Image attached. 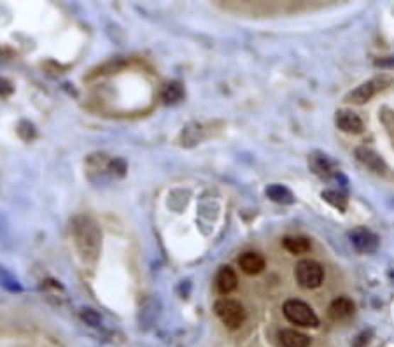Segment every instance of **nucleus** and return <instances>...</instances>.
<instances>
[{"label":"nucleus","mask_w":394,"mask_h":347,"mask_svg":"<svg viewBox=\"0 0 394 347\" xmlns=\"http://www.w3.org/2000/svg\"><path fill=\"white\" fill-rule=\"evenodd\" d=\"M72 235L81 258L88 263L95 262L102 247V232L95 220L89 216H77L72 223Z\"/></svg>","instance_id":"f257e3e1"},{"label":"nucleus","mask_w":394,"mask_h":347,"mask_svg":"<svg viewBox=\"0 0 394 347\" xmlns=\"http://www.w3.org/2000/svg\"><path fill=\"white\" fill-rule=\"evenodd\" d=\"M284 316L289 323L292 324H298V326L303 328H317L319 326V318L317 314L312 311L310 305H307L305 301L302 300H288L283 307Z\"/></svg>","instance_id":"f03ea898"},{"label":"nucleus","mask_w":394,"mask_h":347,"mask_svg":"<svg viewBox=\"0 0 394 347\" xmlns=\"http://www.w3.org/2000/svg\"><path fill=\"white\" fill-rule=\"evenodd\" d=\"M214 311H216L217 318L221 319V323L224 326L236 330L246 321V309L240 301L231 300V298H223V300H217L214 305Z\"/></svg>","instance_id":"7ed1b4c3"},{"label":"nucleus","mask_w":394,"mask_h":347,"mask_svg":"<svg viewBox=\"0 0 394 347\" xmlns=\"http://www.w3.org/2000/svg\"><path fill=\"white\" fill-rule=\"evenodd\" d=\"M295 277L302 288L315 289L322 284L324 279V269L315 260H302L295 269Z\"/></svg>","instance_id":"20e7f679"},{"label":"nucleus","mask_w":394,"mask_h":347,"mask_svg":"<svg viewBox=\"0 0 394 347\" xmlns=\"http://www.w3.org/2000/svg\"><path fill=\"white\" fill-rule=\"evenodd\" d=\"M389 85H391V79H389L388 75L373 78V79H370V81L363 82L361 86H358L354 92L349 93V95L345 97V100L352 102V104H365V102L370 100L375 93L381 92V90H384L385 86H389Z\"/></svg>","instance_id":"39448f33"},{"label":"nucleus","mask_w":394,"mask_h":347,"mask_svg":"<svg viewBox=\"0 0 394 347\" xmlns=\"http://www.w3.org/2000/svg\"><path fill=\"white\" fill-rule=\"evenodd\" d=\"M335 122H336V127H339L341 132H347V134H361L363 128H365L363 119L359 118L356 112L347 111V109L336 112Z\"/></svg>","instance_id":"423d86ee"},{"label":"nucleus","mask_w":394,"mask_h":347,"mask_svg":"<svg viewBox=\"0 0 394 347\" xmlns=\"http://www.w3.org/2000/svg\"><path fill=\"white\" fill-rule=\"evenodd\" d=\"M351 242L354 244V247L361 252H371L377 249L378 239L375 233H371L366 228H356L351 232Z\"/></svg>","instance_id":"0eeeda50"},{"label":"nucleus","mask_w":394,"mask_h":347,"mask_svg":"<svg viewBox=\"0 0 394 347\" xmlns=\"http://www.w3.org/2000/svg\"><path fill=\"white\" fill-rule=\"evenodd\" d=\"M354 314V301L347 297H339L329 304L328 316L333 321H344Z\"/></svg>","instance_id":"6e6552de"},{"label":"nucleus","mask_w":394,"mask_h":347,"mask_svg":"<svg viewBox=\"0 0 394 347\" xmlns=\"http://www.w3.org/2000/svg\"><path fill=\"white\" fill-rule=\"evenodd\" d=\"M239 286V279H236L235 270L231 267H223L216 275V288L221 295H230L235 292Z\"/></svg>","instance_id":"1a4fd4ad"},{"label":"nucleus","mask_w":394,"mask_h":347,"mask_svg":"<svg viewBox=\"0 0 394 347\" xmlns=\"http://www.w3.org/2000/svg\"><path fill=\"white\" fill-rule=\"evenodd\" d=\"M239 265L242 269V272H246L247 275H256L265 269V258L261 255H258V252L247 251L243 255H240Z\"/></svg>","instance_id":"9d476101"},{"label":"nucleus","mask_w":394,"mask_h":347,"mask_svg":"<svg viewBox=\"0 0 394 347\" xmlns=\"http://www.w3.org/2000/svg\"><path fill=\"white\" fill-rule=\"evenodd\" d=\"M280 347H309L310 337L305 333H300L296 330H283L279 333Z\"/></svg>","instance_id":"9b49d317"},{"label":"nucleus","mask_w":394,"mask_h":347,"mask_svg":"<svg viewBox=\"0 0 394 347\" xmlns=\"http://www.w3.org/2000/svg\"><path fill=\"white\" fill-rule=\"evenodd\" d=\"M356 154H358L359 160H361L363 164L366 165V167H370L371 171H375V172H384L385 171L384 161H382L381 156H377L373 151H370L366 148H359L358 151H356Z\"/></svg>","instance_id":"f8f14e48"},{"label":"nucleus","mask_w":394,"mask_h":347,"mask_svg":"<svg viewBox=\"0 0 394 347\" xmlns=\"http://www.w3.org/2000/svg\"><path fill=\"white\" fill-rule=\"evenodd\" d=\"M283 246L291 255H305L310 251V240L305 237H286L283 240Z\"/></svg>","instance_id":"ddd939ff"},{"label":"nucleus","mask_w":394,"mask_h":347,"mask_svg":"<svg viewBox=\"0 0 394 347\" xmlns=\"http://www.w3.org/2000/svg\"><path fill=\"white\" fill-rule=\"evenodd\" d=\"M266 195H268L273 202H279V203H291L292 202V195L289 193L286 188L277 186V184L270 186L268 190H266Z\"/></svg>","instance_id":"4468645a"},{"label":"nucleus","mask_w":394,"mask_h":347,"mask_svg":"<svg viewBox=\"0 0 394 347\" xmlns=\"http://www.w3.org/2000/svg\"><path fill=\"white\" fill-rule=\"evenodd\" d=\"M182 95H184V90L179 82H170V85L165 86L163 100L168 102V104H174V102L181 100Z\"/></svg>","instance_id":"2eb2a0df"},{"label":"nucleus","mask_w":394,"mask_h":347,"mask_svg":"<svg viewBox=\"0 0 394 347\" xmlns=\"http://www.w3.org/2000/svg\"><path fill=\"white\" fill-rule=\"evenodd\" d=\"M310 167H312L314 172L317 174V176H321V177L329 176V172H332V165H329L328 158H326V156H312V158H310Z\"/></svg>","instance_id":"dca6fc26"},{"label":"nucleus","mask_w":394,"mask_h":347,"mask_svg":"<svg viewBox=\"0 0 394 347\" xmlns=\"http://www.w3.org/2000/svg\"><path fill=\"white\" fill-rule=\"evenodd\" d=\"M322 198L340 210H345V207H347V200L341 197L340 193H336V191H329V190L324 191V193H322Z\"/></svg>","instance_id":"f3484780"},{"label":"nucleus","mask_w":394,"mask_h":347,"mask_svg":"<svg viewBox=\"0 0 394 347\" xmlns=\"http://www.w3.org/2000/svg\"><path fill=\"white\" fill-rule=\"evenodd\" d=\"M82 318H84L86 321H88L89 324H93V326H97V324L100 323V318H99V316H97L95 312H93V311H86V312H82Z\"/></svg>","instance_id":"a211bd4d"},{"label":"nucleus","mask_w":394,"mask_h":347,"mask_svg":"<svg viewBox=\"0 0 394 347\" xmlns=\"http://www.w3.org/2000/svg\"><path fill=\"white\" fill-rule=\"evenodd\" d=\"M13 92V88H11V85L7 81H4V79H0V95H7V93Z\"/></svg>","instance_id":"6ab92c4d"}]
</instances>
